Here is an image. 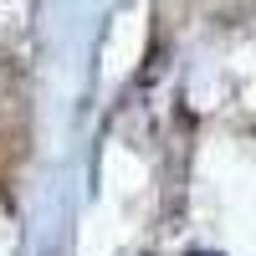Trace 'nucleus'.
Instances as JSON below:
<instances>
[{
	"instance_id": "f257e3e1",
	"label": "nucleus",
	"mask_w": 256,
	"mask_h": 256,
	"mask_svg": "<svg viewBox=\"0 0 256 256\" xmlns=\"http://www.w3.org/2000/svg\"><path fill=\"white\" fill-rule=\"evenodd\" d=\"M195 256H210V251H195Z\"/></svg>"
}]
</instances>
